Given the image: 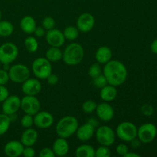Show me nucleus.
Listing matches in <instances>:
<instances>
[{
  "instance_id": "41",
  "label": "nucleus",
  "mask_w": 157,
  "mask_h": 157,
  "mask_svg": "<svg viewBox=\"0 0 157 157\" xmlns=\"http://www.w3.org/2000/svg\"><path fill=\"white\" fill-rule=\"evenodd\" d=\"M46 80H47L48 81V84H50V85L52 86H54V85H56V84H58V81H59V78H58V75H55V74H53L52 72V73L48 76V78H46Z\"/></svg>"
},
{
  "instance_id": "39",
  "label": "nucleus",
  "mask_w": 157,
  "mask_h": 157,
  "mask_svg": "<svg viewBox=\"0 0 157 157\" xmlns=\"http://www.w3.org/2000/svg\"><path fill=\"white\" fill-rule=\"evenodd\" d=\"M117 153L119 156H124L127 153V152L129 151V148L126 144H121L117 147L116 148Z\"/></svg>"
},
{
  "instance_id": "37",
  "label": "nucleus",
  "mask_w": 157,
  "mask_h": 157,
  "mask_svg": "<svg viewBox=\"0 0 157 157\" xmlns=\"http://www.w3.org/2000/svg\"><path fill=\"white\" fill-rule=\"evenodd\" d=\"M9 81V72L7 70L0 69V85H6Z\"/></svg>"
},
{
  "instance_id": "42",
  "label": "nucleus",
  "mask_w": 157,
  "mask_h": 157,
  "mask_svg": "<svg viewBox=\"0 0 157 157\" xmlns=\"http://www.w3.org/2000/svg\"><path fill=\"white\" fill-rule=\"evenodd\" d=\"M22 155L25 157H34L35 156V151L32 147H25Z\"/></svg>"
},
{
  "instance_id": "12",
  "label": "nucleus",
  "mask_w": 157,
  "mask_h": 157,
  "mask_svg": "<svg viewBox=\"0 0 157 157\" xmlns=\"http://www.w3.org/2000/svg\"><path fill=\"white\" fill-rule=\"evenodd\" d=\"M44 36L46 41L51 47L60 48L65 42V38L63 35V32L55 28L47 31Z\"/></svg>"
},
{
  "instance_id": "17",
  "label": "nucleus",
  "mask_w": 157,
  "mask_h": 157,
  "mask_svg": "<svg viewBox=\"0 0 157 157\" xmlns=\"http://www.w3.org/2000/svg\"><path fill=\"white\" fill-rule=\"evenodd\" d=\"M95 111L98 118L104 122H109L114 117V110L113 107L105 101L98 104Z\"/></svg>"
},
{
  "instance_id": "47",
  "label": "nucleus",
  "mask_w": 157,
  "mask_h": 157,
  "mask_svg": "<svg viewBox=\"0 0 157 157\" xmlns=\"http://www.w3.org/2000/svg\"><path fill=\"white\" fill-rule=\"evenodd\" d=\"M1 18H2V13H1V10H0V21H1Z\"/></svg>"
},
{
  "instance_id": "28",
  "label": "nucleus",
  "mask_w": 157,
  "mask_h": 157,
  "mask_svg": "<svg viewBox=\"0 0 157 157\" xmlns=\"http://www.w3.org/2000/svg\"><path fill=\"white\" fill-rule=\"evenodd\" d=\"M10 116L5 113H0V136L4 135L9 130L11 124Z\"/></svg>"
},
{
  "instance_id": "32",
  "label": "nucleus",
  "mask_w": 157,
  "mask_h": 157,
  "mask_svg": "<svg viewBox=\"0 0 157 157\" xmlns=\"http://www.w3.org/2000/svg\"><path fill=\"white\" fill-rule=\"evenodd\" d=\"M111 156V151L109 149V147L102 146L98 147L95 150V156L96 157H110Z\"/></svg>"
},
{
  "instance_id": "36",
  "label": "nucleus",
  "mask_w": 157,
  "mask_h": 157,
  "mask_svg": "<svg viewBox=\"0 0 157 157\" xmlns=\"http://www.w3.org/2000/svg\"><path fill=\"white\" fill-rule=\"evenodd\" d=\"M141 112L146 117H150L153 114V107L150 104H145L141 107Z\"/></svg>"
},
{
  "instance_id": "46",
  "label": "nucleus",
  "mask_w": 157,
  "mask_h": 157,
  "mask_svg": "<svg viewBox=\"0 0 157 157\" xmlns=\"http://www.w3.org/2000/svg\"><path fill=\"white\" fill-rule=\"evenodd\" d=\"M140 155L137 154V153H130V152H127V154L125 155L124 157H140Z\"/></svg>"
},
{
  "instance_id": "7",
  "label": "nucleus",
  "mask_w": 157,
  "mask_h": 157,
  "mask_svg": "<svg viewBox=\"0 0 157 157\" xmlns=\"http://www.w3.org/2000/svg\"><path fill=\"white\" fill-rule=\"evenodd\" d=\"M18 55V48L14 43L6 42L0 45V62L10 64L15 61Z\"/></svg>"
},
{
  "instance_id": "5",
  "label": "nucleus",
  "mask_w": 157,
  "mask_h": 157,
  "mask_svg": "<svg viewBox=\"0 0 157 157\" xmlns=\"http://www.w3.org/2000/svg\"><path fill=\"white\" fill-rule=\"evenodd\" d=\"M32 71L38 79L46 80L52 71V64L46 58H38L32 63Z\"/></svg>"
},
{
  "instance_id": "2",
  "label": "nucleus",
  "mask_w": 157,
  "mask_h": 157,
  "mask_svg": "<svg viewBox=\"0 0 157 157\" xmlns=\"http://www.w3.org/2000/svg\"><path fill=\"white\" fill-rule=\"evenodd\" d=\"M79 127L78 121L74 116H65L61 118L55 127V130L59 137L67 138L71 137L75 134Z\"/></svg>"
},
{
  "instance_id": "35",
  "label": "nucleus",
  "mask_w": 157,
  "mask_h": 157,
  "mask_svg": "<svg viewBox=\"0 0 157 157\" xmlns=\"http://www.w3.org/2000/svg\"><path fill=\"white\" fill-rule=\"evenodd\" d=\"M42 27L46 31H49L51 29H53L55 27V21L53 18L50 16H47L43 19L42 21Z\"/></svg>"
},
{
  "instance_id": "14",
  "label": "nucleus",
  "mask_w": 157,
  "mask_h": 157,
  "mask_svg": "<svg viewBox=\"0 0 157 157\" xmlns=\"http://www.w3.org/2000/svg\"><path fill=\"white\" fill-rule=\"evenodd\" d=\"M95 24L94 17L90 13H82L78 16L76 27L81 32H89L93 29Z\"/></svg>"
},
{
  "instance_id": "44",
  "label": "nucleus",
  "mask_w": 157,
  "mask_h": 157,
  "mask_svg": "<svg viewBox=\"0 0 157 157\" xmlns=\"http://www.w3.org/2000/svg\"><path fill=\"white\" fill-rule=\"evenodd\" d=\"M150 49L153 54L157 55V38L152 42L151 45H150Z\"/></svg>"
},
{
  "instance_id": "23",
  "label": "nucleus",
  "mask_w": 157,
  "mask_h": 157,
  "mask_svg": "<svg viewBox=\"0 0 157 157\" xmlns=\"http://www.w3.org/2000/svg\"><path fill=\"white\" fill-rule=\"evenodd\" d=\"M21 29L26 34H32L35 32L36 26V21L35 18L30 15H26L21 18L20 21Z\"/></svg>"
},
{
  "instance_id": "6",
  "label": "nucleus",
  "mask_w": 157,
  "mask_h": 157,
  "mask_svg": "<svg viewBox=\"0 0 157 157\" xmlns=\"http://www.w3.org/2000/svg\"><path fill=\"white\" fill-rule=\"evenodd\" d=\"M9 80L14 83L22 84L24 81L30 78V71L26 65L23 64H17L9 67Z\"/></svg>"
},
{
  "instance_id": "20",
  "label": "nucleus",
  "mask_w": 157,
  "mask_h": 157,
  "mask_svg": "<svg viewBox=\"0 0 157 157\" xmlns=\"http://www.w3.org/2000/svg\"><path fill=\"white\" fill-rule=\"evenodd\" d=\"M38 132L35 129L30 127L26 129L21 133L20 141L24 145V147H33L38 140Z\"/></svg>"
},
{
  "instance_id": "19",
  "label": "nucleus",
  "mask_w": 157,
  "mask_h": 157,
  "mask_svg": "<svg viewBox=\"0 0 157 157\" xmlns=\"http://www.w3.org/2000/svg\"><path fill=\"white\" fill-rule=\"evenodd\" d=\"M52 150L55 156H64L69 152V144L65 138L58 137L55 140L52 145Z\"/></svg>"
},
{
  "instance_id": "25",
  "label": "nucleus",
  "mask_w": 157,
  "mask_h": 157,
  "mask_svg": "<svg viewBox=\"0 0 157 157\" xmlns=\"http://www.w3.org/2000/svg\"><path fill=\"white\" fill-rule=\"evenodd\" d=\"M63 52L59 48L51 47L47 50L45 53V58L50 62H57L62 59Z\"/></svg>"
},
{
  "instance_id": "21",
  "label": "nucleus",
  "mask_w": 157,
  "mask_h": 157,
  "mask_svg": "<svg viewBox=\"0 0 157 157\" xmlns=\"http://www.w3.org/2000/svg\"><path fill=\"white\" fill-rule=\"evenodd\" d=\"M112 58V51L107 46H101L95 53V59L100 64H105Z\"/></svg>"
},
{
  "instance_id": "30",
  "label": "nucleus",
  "mask_w": 157,
  "mask_h": 157,
  "mask_svg": "<svg viewBox=\"0 0 157 157\" xmlns=\"http://www.w3.org/2000/svg\"><path fill=\"white\" fill-rule=\"evenodd\" d=\"M102 73V67H101V64L98 62L94 63V64H93L92 65H90L88 69V75L92 78V79L96 78V77L99 76V75H101Z\"/></svg>"
},
{
  "instance_id": "24",
  "label": "nucleus",
  "mask_w": 157,
  "mask_h": 157,
  "mask_svg": "<svg viewBox=\"0 0 157 157\" xmlns=\"http://www.w3.org/2000/svg\"><path fill=\"white\" fill-rule=\"evenodd\" d=\"M77 157H95V150L88 144H84L78 147L75 150Z\"/></svg>"
},
{
  "instance_id": "43",
  "label": "nucleus",
  "mask_w": 157,
  "mask_h": 157,
  "mask_svg": "<svg viewBox=\"0 0 157 157\" xmlns=\"http://www.w3.org/2000/svg\"><path fill=\"white\" fill-rule=\"evenodd\" d=\"M34 34L38 38H41V37H43L45 35V29L43 27H41V26H38V27L35 28Z\"/></svg>"
},
{
  "instance_id": "16",
  "label": "nucleus",
  "mask_w": 157,
  "mask_h": 157,
  "mask_svg": "<svg viewBox=\"0 0 157 157\" xmlns=\"http://www.w3.org/2000/svg\"><path fill=\"white\" fill-rule=\"evenodd\" d=\"M94 133L95 125L92 124L91 121H89L86 124L79 126L75 134L79 140L82 141V142H86V141L90 140L93 137Z\"/></svg>"
},
{
  "instance_id": "15",
  "label": "nucleus",
  "mask_w": 157,
  "mask_h": 157,
  "mask_svg": "<svg viewBox=\"0 0 157 157\" xmlns=\"http://www.w3.org/2000/svg\"><path fill=\"white\" fill-rule=\"evenodd\" d=\"M41 84L38 78H30L22 83L21 90L25 95L36 96L41 92Z\"/></svg>"
},
{
  "instance_id": "9",
  "label": "nucleus",
  "mask_w": 157,
  "mask_h": 157,
  "mask_svg": "<svg viewBox=\"0 0 157 157\" xmlns=\"http://www.w3.org/2000/svg\"><path fill=\"white\" fill-rule=\"evenodd\" d=\"M157 135V128L151 123L144 124L137 128V136L143 144H150L155 140Z\"/></svg>"
},
{
  "instance_id": "8",
  "label": "nucleus",
  "mask_w": 157,
  "mask_h": 157,
  "mask_svg": "<svg viewBox=\"0 0 157 157\" xmlns=\"http://www.w3.org/2000/svg\"><path fill=\"white\" fill-rule=\"evenodd\" d=\"M97 141L102 146L110 147L115 142L116 133L111 127L108 126H101L95 132Z\"/></svg>"
},
{
  "instance_id": "3",
  "label": "nucleus",
  "mask_w": 157,
  "mask_h": 157,
  "mask_svg": "<svg viewBox=\"0 0 157 157\" xmlns=\"http://www.w3.org/2000/svg\"><path fill=\"white\" fill-rule=\"evenodd\" d=\"M84 49L81 44L73 42L68 44L63 52L62 60L67 65H77L83 61Z\"/></svg>"
},
{
  "instance_id": "48",
  "label": "nucleus",
  "mask_w": 157,
  "mask_h": 157,
  "mask_svg": "<svg viewBox=\"0 0 157 157\" xmlns=\"http://www.w3.org/2000/svg\"><path fill=\"white\" fill-rule=\"evenodd\" d=\"M0 66H1V62H0Z\"/></svg>"
},
{
  "instance_id": "34",
  "label": "nucleus",
  "mask_w": 157,
  "mask_h": 157,
  "mask_svg": "<svg viewBox=\"0 0 157 157\" xmlns=\"http://www.w3.org/2000/svg\"><path fill=\"white\" fill-rule=\"evenodd\" d=\"M34 124L33 116L29 114H25L21 119V125L24 128H30Z\"/></svg>"
},
{
  "instance_id": "22",
  "label": "nucleus",
  "mask_w": 157,
  "mask_h": 157,
  "mask_svg": "<svg viewBox=\"0 0 157 157\" xmlns=\"http://www.w3.org/2000/svg\"><path fill=\"white\" fill-rule=\"evenodd\" d=\"M117 90L114 86L108 84L107 85L101 88L100 97H101V100L105 102L113 101L117 98Z\"/></svg>"
},
{
  "instance_id": "10",
  "label": "nucleus",
  "mask_w": 157,
  "mask_h": 157,
  "mask_svg": "<svg viewBox=\"0 0 157 157\" xmlns=\"http://www.w3.org/2000/svg\"><path fill=\"white\" fill-rule=\"evenodd\" d=\"M26 114L34 116L41 109V103L35 96L25 95L21 99V108Z\"/></svg>"
},
{
  "instance_id": "26",
  "label": "nucleus",
  "mask_w": 157,
  "mask_h": 157,
  "mask_svg": "<svg viewBox=\"0 0 157 157\" xmlns=\"http://www.w3.org/2000/svg\"><path fill=\"white\" fill-rule=\"evenodd\" d=\"M14 26L9 21H0V36L9 37L13 33Z\"/></svg>"
},
{
  "instance_id": "29",
  "label": "nucleus",
  "mask_w": 157,
  "mask_h": 157,
  "mask_svg": "<svg viewBox=\"0 0 157 157\" xmlns=\"http://www.w3.org/2000/svg\"><path fill=\"white\" fill-rule=\"evenodd\" d=\"M25 47L26 50L29 52H35L38 48V42L36 38L33 36H29L26 38L24 41Z\"/></svg>"
},
{
  "instance_id": "27",
  "label": "nucleus",
  "mask_w": 157,
  "mask_h": 157,
  "mask_svg": "<svg viewBox=\"0 0 157 157\" xmlns=\"http://www.w3.org/2000/svg\"><path fill=\"white\" fill-rule=\"evenodd\" d=\"M79 32L78 29L75 26H67L63 31V35H64L65 39L69 41H74L76 40L79 36Z\"/></svg>"
},
{
  "instance_id": "40",
  "label": "nucleus",
  "mask_w": 157,
  "mask_h": 157,
  "mask_svg": "<svg viewBox=\"0 0 157 157\" xmlns=\"http://www.w3.org/2000/svg\"><path fill=\"white\" fill-rule=\"evenodd\" d=\"M9 95V92L7 87L5 85H0V103H2Z\"/></svg>"
},
{
  "instance_id": "38",
  "label": "nucleus",
  "mask_w": 157,
  "mask_h": 157,
  "mask_svg": "<svg viewBox=\"0 0 157 157\" xmlns=\"http://www.w3.org/2000/svg\"><path fill=\"white\" fill-rule=\"evenodd\" d=\"M38 155H39L40 157H55V156L52 149L48 148V147H44V148L41 149V150L39 151V154Z\"/></svg>"
},
{
  "instance_id": "18",
  "label": "nucleus",
  "mask_w": 157,
  "mask_h": 157,
  "mask_svg": "<svg viewBox=\"0 0 157 157\" xmlns=\"http://www.w3.org/2000/svg\"><path fill=\"white\" fill-rule=\"evenodd\" d=\"M24 147L21 141L11 140L5 145L4 153L9 157H18L22 155Z\"/></svg>"
},
{
  "instance_id": "4",
  "label": "nucleus",
  "mask_w": 157,
  "mask_h": 157,
  "mask_svg": "<svg viewBox=\"0 0 157 157\" xmlns=\"http://www.w3.org/2000/svg\"><path fill=\"white\" fill-rule=\"evenodd\" d=\"M115 133L121 140L130 143L137 136V127L133 123L124 121L118 124Z\"/></svg>"
},
{
  "instance_id": "11",
  "label": "nucleus",
  "mask_w": 157,
  "mask_h": 157,
  "mask_svg": "<svg viewBox=\"0 0 157 157\" xmlns=\"http://www.w3.org/2000/svg\"><path fill=\"white\" fill-rule=\"evenodd\" d=\"M21 108V99L17 95H9L2 104V113L9 116L15 114Z\"/></svg>"
},
{
  "instance_id": "13",
  "label": "nucleus",
  "mask_w": 157,
  "mask_h": 157,
  "mask_svg": "<svg viewBox=\"0 0 157 157\" xmlns=\"http://www.w3.org/2000/svg\"><path fill=\"white\" fill-rule=\"evenodd\" d=\"M34 124L39 129H48L54 123V117L48 111H38L34 115Z\"/></svg>"
},
{
  "instance_id": "31",
  "label": "nucleus",
  "mask_w": 157,
  "mask_h": 157,
  "mask_svg": "<svg viewBox=\"0 0 157 157\" xmlns=\"http://www.w3.org/2000/svg\"><path fill=\"white\" fill-rule=\"evenodd\" d=\"M97 103L92 100H87L82 104V110L86 113H91L96 110Z\"/></svg>"
},
{
  "instance_id": "45",
  "label": "nucleus",
  "mask_w": 157,
  "mask_h": 157,
  "mask_svg": "<svg viewBox=\"0 0 157 157\" xmlns=\"http://www.w3.org/2000/svg\"><path fill=\"white\" fill-rule=\"evenodd\" d=\"M140 141L139 140H136V139L132 140L130 143L132 144V147H134V148H137V147H140Z\"/></svg>"
},
{
  "instance_id": "1",
  "label": "nucleus",
  "mask_w": 157,
  "mask_h": 157,
  "mask_svg": "<svg viewBox=\"0 0 157 157\" xmlns=\"http://www.w3.org/2000/svg\"><path fill=\"white\" fill-rule=\"evenodd\" d=\"M103 74L110 85L118 87L124 84L127 78V69L121 61L110 60L104 64Z\"/></svg>"
},
{
  "instance_id": "33",
  "label": "nucleus",
  "mask_w": 157,
  "mask_h": 157,
  "mask_svg": "<svg viewBox=\"0 0 157 157\" xmlns=\"http://www.w3.org/2000/svg\"><path fill=\"white\" fill-rule=\"evenodd\" d=\"M93 83L94 87H98V88H102L104 86L107 85L108 82H107V78H105V76L104 75V74H101L99 76L96 77V78H93Z\"/></svg>"
}]
</instances>
